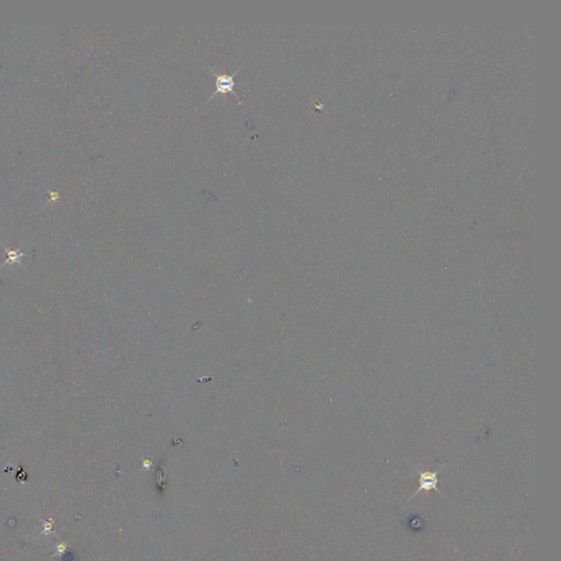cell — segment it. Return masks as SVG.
Instances as JSON below:
<instances>
[{
	"mask_svg": "<svg viewBox=\"0 0 561 561\" xmlns=\"http://www.w3.org/2000/svg\"><path fill=\"white\" fill-rule=\"evenodd\" d=\"M3 248L6 249V252H7V261H6L5 265H8V263L12 265L14 262L20 263V258L25 256V254H22L19 250H9V249L6 248L5 245H3Z\"/></svg>",
	"mask_w": 561,
	"mask_h": 561,
	"instance_id": "3",
	"label": "cell"
},
{
	"mask_svg": "<svg viewBox=\"0 0 561 561\" xmlns=\"http://www.w3.org/2000/svg\"><path fill=\"white\" fill-rule=\"evenodd\" d=\"M444 467H446V465H443L441 468H439V470H435V472H421L420 470L416 468L417 472H419V476H420V486H419L418 490H417L416 492H415V494L410 496V499L409 500H412V498L418 496L421 491L429 492V491L434 490L435 492H437V494H442L440 489H439V487H437V485H439V478H437V476H439V472H440V470H442V468H444Z\"/></svg>",
	"mask_w": 561,
	"mask_h": 561,
	"instance_id": "2",
	"label": "cell"
},
{
	"mask_svg": "<svg viewBox=\"0 0 561 561\" xmlns=\"http://www.w3.org/2000/svg\"><path fill=\"white\" fill-rule=\"evenodd\" d=\"M243 65H245V64H243ZM243 65H241L237 70H235L232 75L219 74L215 72L214 67L210 68V73L213 74L214 77H215V91L210 95V97L206 100V103L210 102L215 96H226L227 94H232V95L235 96L236 99H237L238 103L243 104V99L238 96L237 92L234 91V86H235V85H247L248 82H237V81L234 80V78H235V76L239 73V70L243 67Z\"/></svg>",
	"mask_w": 561,
	"mask_h": 561,
	"instance_id": "1",
	"label": "cell"
}]
</instances>
